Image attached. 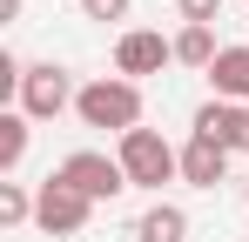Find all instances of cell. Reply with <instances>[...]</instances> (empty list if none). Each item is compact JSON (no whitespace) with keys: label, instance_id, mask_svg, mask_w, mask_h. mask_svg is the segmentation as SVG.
<instances>
[{"label":"cell","instance_id":"cell-1","mask_svg":"<svg viewBox=\"0 0 249 242\" xmlns=\"http://www.w3.org/2000/svg\"><path fill=\"white\" fill-rule=\"evenodd\" d=\"M74 115H81L88 128H108V135L122 141L128 128H142V87L122 81V74H101V81H88V87H81Z\"/></svg>","mask_w":249,"mask_h":242},{"label":"cell","instance_id":"cell-2","mask_svg":"<svg viewBox=\"0 0 249 242\" xmlns=\"http://www.w3.org/2000/svg\"><path fill=\"white\" fill-rule=\"evenodd\" d=\"M115 161L128 168V189H162V182H182V148H168L155 128H128L115 141Z\"/></svg>","mask_w":249,"mask_h":242},{"label":"cell","instance_id":"cell-3","mask_svg":"<svg viewBox=\"0 0 249 242\" xmlns=\"http://www.w3.org/2000/svg\"><path fill=\"white\" fill-rule=\"evenodd\" d=\"M14 101H20V115H27V121H54L61 108H74V101H81V87H74V74H68L61 61H34Z\"/></svg>","mask_w":249,"mask_h":242},{"label":"cell","instance_id":"cell-4","mask_svg":"<svg viewBox=\"0 0 249 242\" xmlns=\"http://www.w3.org/2000/svg\"><path fill=\"white\" fill-rule=\"evenodd\" d=\"M54 175H61L68 189H81L88 202H115V195L128 189V168H122L115 155H101V148H74V155L54 168Z\"/></svg>","mask_w":249,"mask_h":242},{"label":"cell","instance_id":"cell-5","mask_svg":"<svg viewBox=\"0 0 249 242\" xmlns=\"http://www.w3.org/2000/svg\"><path fill=\"white\" fill-rule=\"evenodd\" d=\"M88 215H94V202H88L81 189H68L61 175H47L41 189H34V222H41L47 236H81Z\"/></svg>","mask_w":249,"mask_h":242},{"label":"cell","instance_id":"cell-6","mask_svg":"<svg viewBox=\"0 0 249 242\" xmlns=\"http://www.w3.org/2000/svg\"><path fill=\"white\" fill-rule=\"evenodd\" d=\"M168 61H175V40H162L155 27H128L115 40V74L122 81H142V74H162Z\"/></svg>","mask_w":249,"mask_h":242},{"label":"cell","instance_id":"cell-7","mask_svg":"<svg viewBox=\"0 0 249 242\" xmlns=\"http://www.w3.org/2000/svg\"><path fill=\"white\" fill-rule=\"evenodd\" d=\"M222 175H229V148L189 135V148H182V182H189V189H215Z\"/></svg>","mask_w":249,"mask_h":242},{"label":"cell","instance_id":"cell-8","mask_svg":"<svg viewBox=\"0 0 249 242\" xmlns=\"http://www.w3.org/2000/svg\"><path fill=\"white\" fill-rule=\"evenodd\" d=\"M209 87H215V101H236V108H249V40L215 54V68H209Z\"/></svg>","mask_w":249,"mask_h":242},{"label":"cell","instance_id":"cell-9","mask_svg":"<svg viewBox=\"0 0 249 242\" xmlns=\"http://www.w3.org/2000/svg\"><path fill=\"white\" fill-rule=\"evenodd\" d=\"M135 242H189V215H182L175 202H155V208H142Z\"/></svg>","mask_w":249,"mask_h":242},{"label":"cell","instance_id":"cell-10","mask_svg":"<svg viewBox=\"0 0 249 242\" xmlns=\"http://www.w3.org/2000/svg\"><path fill=\"white\" fill-rule=\"evenodd\" d=\"M27 135H34V121L20 115V108L0 115V175H7V182H14V168L27 161Z\"/></svg>","mask_w":249,"mask_h":242},{"label":"cell","instance_id":"cell-11","mask_svg":"<svg viewBox=\"0 0 249 242\" xmlns=\"http://www.w3.org/2000/svg\"><path fill=\"white\" fill-rule=\"evenodd\" d=\"M215 54H222V47H215V27H182V34H175V61H182V68H215Z\"/></svg>","mask_w":249,"mask_h":242},{"label":"cell","instance_id":"cell-12","mask_svg":"<svg viewBox=\"0 0 249 242\" xmlns=\"http://www.w3.org/2000/svg\"><path fill=\"white\" fill-rule=\"evenodd\" d=\"M0 222H7V229L34 222V195H27V182H0Z\"/></svg>","mask_w":249,"mask_h":242},{"label":"cell","instance_id":"cell-13","mask_svg":"<svg viewBox=\"0 0 249 242\" xmlns=\"http://www.w3.org/2000/svg\"><path fill=\"white\" fill-rule=\"evenodd\" d=\"M182 7V27H215L222 20V0H175Z\"/></svg>","mask_w":249,"mask_h":242},{"label":"cell","instance_id":"cell-14","mask_svg":"<svg viewBox=\"0 0 249 242\" xmlns=\"http://www.w3.org/2000/svg\"><path fill=\"white\" fill-rule=\"evenodd\" d=\"M222 148H229V155H249V108H229V128H222Z\"/></svg>","mask_w":249,"mask_h":242},{"label":"cell","instance_id":"cell-15","mask_svg":"<svg viewBox=\"0 0 249 242\" xmlns=\"http://www.w3.org/2000/svg\"><path fill=\"white\" fill-rule=\"evenodd\" d=\"M128 7H135V0H81L88 20H128Z\"/></svg>","mask_w":249,"mask_h":242},{"label":"cell","instance_id":"cell-16","mask_svg":"<svg viewBox=\"0 0 249 242\" xmlns=\"http://www.w3.org/2000/svg\"><path fill=\"white\" fill-rule=\"evenodd\" d=\"M0 20H20V0H0Z\"/></svg>","mask_w":249,"mask_h":242},{"label":"cell","instance_id":"cell-17","mask_svg":"<svg viewBox=\"0 0 249 242\" xmlns=\"http://www.w3.org/2000/svg\"><path fill=\"white\" fill-rule=\"evenodd\" d=\"M243 202H249V189H243Z\"/></svg>","mask_w":249,"mask_h":242}]
</instances>
